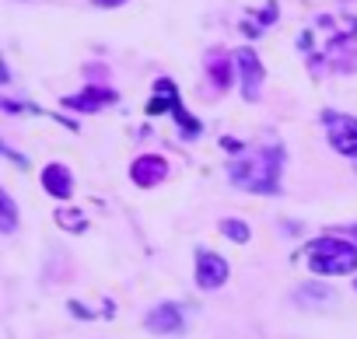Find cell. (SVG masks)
<instances>
[{"label":"cell","instance_id":"obj_1","mask_svg":"<svg viewBox=\"0 0 357 339\" xmlns=\"http://www.w3.org/2000/svg\"><path fill=\"white\" fill-rule=\"evenodd\" d=\"M280 168H284V147L280 143H270V147H259V150L245 154L242 161H235L228 168V175L245 193L273 196L280 189Z\"/></svg>","mask_w":357,"mask_h":339},{"label":"cell","instance_id":"obj_2","mask_svg":"<svg viewBox=\"0 0 357 339\" xmlns=\"http://www.w3.org/2000/svg\"><path fill=\"white\" fill-rule=\"evenodd\" d=\"M308 269L312 273H322V276H343V273H354L357 269V245L347 242V238H315L308 242V249L301 252Z\"/></svg>","mask_w":357,"mask_h":339},{"label":"cell","instance_id":"obj_3","mask_svg":"<svg viewBox=\"0 0 357 339\" xmlns=\"http://www.w3.org/2000/svg\"><path fill=\"white\" fill-rule=\"evenodd\" d=\"M154 95H158V98L147 105V112H151V116H158L161 109H168V105H172V116H175V123H178V126H183V133H186V136H200V123H193V119L186 116V109L178 105V91H175V84H172V81H165V77H161V81L154 84Z\"/></svg>","mask_w":357,"mask_h":339},{"label":"cell","instance_id":"obj_4","mask_svg":"<svg viewBox=\"0 0 357 339\" xmlns=\"http://www.w3.org/2000/svg\"><path fill=\"white\" fill-rule=\"evenodd\" d=\"M322 123H326L329 143L340 154L357 157V119L354 116H343V112H322Z\"/></svg>","mask_w":357,"mask_h":339},{"label":"cell","instance_id":"obj_5","mask_svg":"<svg viewBox=\"0 0 357 339\" xmlns=\"http://www.w3.org/2000/svg\"><path fill=\"white\" fill-rule=\"evenodd\" d=\"M144 325L151 332H158V336H183L186 318H183V308H178V304H158L154 311H147Z\"/></svg>","mask_w":357,"mask_h":339},{"label":"cell","instance_id":"obj_6","mask_svg":"<svg viewBox=\"0 0 357 339\" xmlns=\"http://www.w3.org/2000/svg\"><path fill=\"white\" fill-rule=\"evenodd\" d=\"M235 63L242 70V95L245 102L259 98V88H263V63L252 49H235Z\"/></svg>","mask_w":357,"mask_h":339},{"label":"cell","instance_id":"obj_7","mask_svg":"<svg viewBox=\"0 0 357 339\" xmlns=\"http://www.w3.org/2000/svg\"><path fill=\"white\" fill-rule=\"evenodd\" d=\"M228 280V262L221 259V255H214V252H197V283L204 287V290H218L221 283Z\"/></svg>","mask_w":357,"mask_h":339},{"label":"cell","instance_id":"obj_8","mask_svg":"<svg viewBox=\"0 0 357 339\" xmlns=\"http://www.w3.org/2000/svg\"><path fill=\"white\" fill-rule=\"evenodd\" d=\"M168 179V161L158 157V154H147V157H137L133 161V182L137 186H158Z\"/></svg>","mask_w":357,"mask_h":339},{"label":"cell","instance_id":"obj_9","mask_svg":"<svg viewBox=\"0 0 357 339\" xmlns=\"http://www.w3.org/2000/svg\"><path fill=\"white\" fill-rule=\"evenodd\" d=\"M43 186H46V193L56 196V200H70V193H74L70 172H67L63 164H50V168H46V172H43Z\"/></svg>","mask_w":357,"mask_h":339},{"label":"cell","instance_id":"obj_10","mask_svg":"<svg viewBox=\"0 0 357 339\" xmlns=\"http://www.w3.org/2000/svg\"><path fill=\"white\" fill-rule=\"evenodd\" d=\"M207 70H211V77H214L218 88H228V84H231V60L214 56V60H207Z\"/></svg>","mask_w":357,"mask_h":339},{"label":"cell","instance_id":"obj_11","mask_svg":"<svg viewBox=\"0 0 357 339\" xmlns=\"http://www.w3.org/2000/svg\"><path fill=\"white\" fill-rule=\"evenodd\" d=\"M109 98H116V95H112V91H98V95H77V98H67V105H70V109L95 112V109H98V102H109Z\"/></svg>","mask_w":357,"mask_h":339},{"label":"cell","instance_id":"obj_12","mask_svg":"<svg viewBox=\"0 0 357 339\" xmlns=\"http://www.w3.org/2000/svg\"><path fill=\"white\" fill-rule=\"evenodd\" d=\"M0 207H4V235H15V228H18V210H15V200L4 193V196H0Z\"/></svg>","mask_w":357,"mask_h":339},{"label":"cell","instance_id":"obj_13","mask_svg":"<svg viewBox=\"0 0 357 339\" xmlns=\"http://www.w3.org/2000/svg\"><path fill=\"white\" fill-rule=\"evenodd\" d=\"M56 221L67 224V231H84V214H77V210H60Z\"/></svg>","mask_w":357,"mask_h":339},{"label":"cell","instance_id":"obj_14","mask_svg":"<svg viewBox=\"0 0 357 339\" xmlns=\"http://www.w3.org/2000/svg\"><path fill=\"white\" fill-rule=\"evenodd\" d=\"M221 231H225L228 238H235V242H249V228H245L242 221H225Z\"/></svg>","mask_w":357,"mask_h":339},{"label":"cell","instance_id":"obj_15","mask_svg":"<svg viewBox=\"0 0 357 339\" xmlns=\"http://www.w3.org/2000/svg\"><path fill=\"white\" fill-rule=\"evenodd\" d=\"M298 297H301V301H329L333 294H329V290H301Z\"/></svg>","mask_w":357,"mask_h":339},{"label":"cell","instance_id":"obj_16","mask_svg":"<svg viewBox=\"0 0 357 339\" xmlns=\"http://www.w3.org/2000/svg\"><path fill=\"white\" fill-rule=\"evenodd\" d=\"M116 4H123V0H98V8H116Z\"/></svg>","mask_w":357,"mask_h":339}]
</instances>
